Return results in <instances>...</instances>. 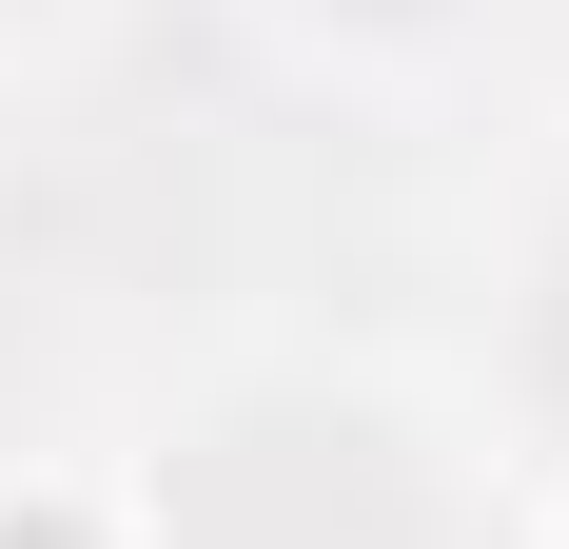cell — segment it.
Returning <instances> with one entry per match:
<instances>
[{
    "label": "cell",
    "instance_id": "2",
    "mask_svg": "<svg viewBox=\"0 0 569 549\" xmlns=\"http://www.w3.org/2000/svg\"><path fill=\"white\" fill-rule=\"evenodd\" d=\"M530 373H550V392H569V256H550V274H530Z\"/></svg>",
    "mask_w": 569,
    "mask_h": 549
},
{
    "label": "cell",
    "instance_id": "1",
    "mask_svg": "<svg viewBox=\"0 0 569 549\" xmlns=\"http://www.w3.org/2000/svg\"><path fill=\"white\" fill-rule=\"evenodd\" d=\"M158 549H432V471L393 451V412L236 392L158 471Z\"/></svg>",
    "mask_w": 569,
    "mask_h": 549
}]
</instances>
